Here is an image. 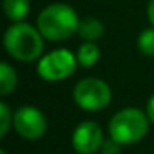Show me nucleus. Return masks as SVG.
<instances>
[{
  "label": "nucleus",
  "mask_w": 154,
  "mask_h": 154,
  "mask_svg": "<svg viewBox=\"0 0 154 154\" xmlns=\"http://www.w3.org/2000/svg\"><path fill=\"white\" fill-rule=\"evenodd\" d=\"M14 128L25 139H38L47 131V119L43 113L33 106H22L14 114Z\"/></svg>",
  "instance_id": "nucleus-6"
},
{
  "label": "nucleus",
  "mask_w": 154,
  "mask_h": 154,
  "mask_svg": "<svg viewBox=\"0 0 154 154\" xmlns=\"http://www.w3.org/2000/svg\"><path fill=\"white\" fill-rule=\"evenodd\" d=\"M76 60H78V63L85 68L93 66V65H96V61L100 60V48H98L93 42H85L76 53Z\"/></svg>",
  "instance_id": "nucleus-10"
},
{
  "label": "nucleus",
  "mask_w": 154,
  "mask_h": 154,
  "mask_svg": "<svg viewBox=\"0 0 154 154\" xmlns=\"http://www.w3.org/2000/svg\"><path fill=\"white\" fill-rule=\"evenodd\" d=\"M103 32H104V27L100 20L96 18H83L78 25V32L76 33L83 38L85 42H96L98 38L103 37Z\"/></svg>",
  "instance_id": "nucleus-8"
},
{
  "label": "nucleus",
  "mask_w": 154,
  "mask_h": 154,
  "mask_svg": "<svg viewBox=\"0 0 154 154\" xmlns=\"http://www.w3.org/2000/svg\"><path fill=\"white\" fill-rule=\"evenodd\" d=\"M147 18H149L151 25L154 27V0H149V5H147Z\"/></svg>",
  "instance_id": "nucleus-16"
},
{
  "label": "nucleus",
  "mask_w": 154,
  "mask_h": 154,
  "mask_svg": "<svg viewBox=\"0 0 154 154\" xmlns=\"http://www.w3.org/2000/svg\"><path fill=\"white\" fill-rule=\"evenodd\" d=\"M76 57L71 51L60 48L45 55L38 63V75L47 81H61L70 76L76 68Z\"/></svg>",
  "instance_id": "nucleus-5"
},
{
  "label": "nucleus",
  "mask_w": 154,
  "mask_h": 154,
  "mask_svg": "<svg viewBox=\"0 0 154 154\" xmlns=\"http://www.w3.org/2000/svg\"><path fill=\"white\" fill-rule=\"evenodd\" d=\"M137 47H139L141 53L152 57L154 55V27L141 32L139 38H137Z\"/></svg>",
  "instance_id": "nucleus-12"
},
{
  "label": "nucleus",
  "mask_w": 154,
  "mask_h": 154,
  "mask_svg": "<svg viewBox=\"0 0 154 154\" xmlns=\"http://www.w3.org/2000/svg\"><path fill=\"white\" fill-rule=\"evenodd\" d=\"M73 100L86 111H100L109 104L111 90L100 78H85L75 86Z\"/></svg>",
  "instance_id": "nucleus-4"
},
{
  "label": "nucleus",
  "mask_w": 154,
  "mask_h": 154,
  "mask_svg": "<svg viewBox=\"0 0 154 154\" xmlns=\"http://www.w3.org/2000/svg\"><path fill=\"white\" fill-rule=\"evenodd\" d=\"M0 118H2V126H0V136L4 137L5 134L8 133L10 123L14 121V118H12V113H10V109H8L7 103H0Z\"/></svg>",
  "instance_id": "nucleus-13"
},
{
  "label": "nucleus",
  "mask_w": 154,
  "mask_h": 154,
  "mask_svg": "<svg viewBox=\"0 0 154 154\" xmlns=\"http://www.w3.org/2000/svg\"><path fill=\"white\" fill-rule=\"evenodd\" d=\"M0 154H7V152H5V151H2V152H0Z\"/></svg>",
  "instance_id": "nucleus-17"
},
{
  "label": "nucleus",
  "mask_w": 154,
  "mask_h": 154,
  "mask_svg": "<svg viewBox=\"0 0 154 154\" xmlns=\"http://www.w3.org/2000/svg\"><path fill=\"white\" fill-rule=\"evenodd\" d=\"M149 118L137 108H126L116 113L109 121V136L119 144H134L147 133Z\"/></svg>",
  "instance_id": "nucleus-3"
},
{
  "label": "nucleus",
  "mask_w": 154,
  "mask_h": 154,
  "mask_svg": "<svg viewBox=\"0 0 154 154\" xmlns=\"http://www.w3.org/2000/svg\"><path fill=\"white\" fill-rule=\"evenodd\" d=\"M103 129L94 121H85L78 124L73 133V147L80 154H91L98 151L103 144Z\"/></svg>",
  "instance_id": "nucleus-7"
},
{
  "label": "nucleus",
  "mask_w": 154,
  "mask_h": 154,
  "mask_svg": "<svg viewBox=\"0 0 154 154\" xmlns=\"http://www.w3.org/2000/svg\"><path fill=\"white\" fill-rule=\"evenodd\" d=\"M147 118H149L151 123H154V93L147 101Z\"/></svg>",
  "instance_id": "nucleus-15"
},
{
  "label": "nucleus",
  "mask_w": 154,
  "mask_h": 154,
  "mask_svg": "<svg viewBox=\"0 0 154 154\" xmlns=\"http://www.w3.org/2000/svg\"><path fill=\"white\" fill-rule=\"evenodd\" d=\"M15 86H17L15 70L8 63H2L0 65V93L8 94L15 90Z\"/></svg>",
  "instance_id": "nucleus-11"
},
{
  "label": "nucleus",
  "mask_w": 154,
  "mask_h": 154,
  "mask_svg": "<svg viewBox=\"0 0 154 154\" xmlns=\"http://www.w3.org/2000/svg\"><path fill=\"white\" fill-rule=\"evenodd\" d=\"M78 15L66 4H51L42 10L37 18V27L45 38L51 42H61L78 32Z\"/></svg>",
  "instance_id": "nucleus-1"
},
{
  "label": "nucleus",
  "mask_w": 154,
  "mask_h": 154,
  "mask_svg": "<svg viewBox=\"0 0 154 154\" xmlns=\"http://www.w3.org/2000/svg\"><path fill=\"white\" fill-rule=\"evenodd\" d=\"M43 35L40 30L23 22H15L7 28L4 43L8 55L17 58L18 61H33L43 51Z\"/></svg>",
  "instance_id": "nucleus-2"
},
{
  "label": "nucleus",
  "mask_w": 154,
  "mask_h": 154,
  "mask_svg": "<svg viewBox=\"0 0 154 154\" xmlns=\"http://www.w3.org/2000/svg\"><path fill=\"white\" fill-rule=\"evenodd\" d=\"M28 0H4V12L12 22H22L28 15Z\"/></svg>",
  "instance_id": "nucleus-9"
},
{
  "label": "nucleus",
  "mask_w": 154,
  "mask_h": 154,
  "mask_svg": "<svg viewBox=\"0 0 154 154\" xmlns=\"http://www.w3.org/2000/svg\"><path fill=\"white\" fill-rule=\"evenodd\" d=\"M119 146H121V144L118 143L116 139L111 137V139L103 141L100 151H101V154H118V152H119Z\"/></svg>",
  "instance_id": "nucleus-14"
}]
</instances>
